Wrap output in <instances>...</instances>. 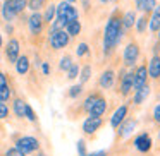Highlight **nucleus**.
Here are the masks:
<instances>
[{"label": "nucleus", "instance_id": "obj_1", "mask_svg": "<svg viewBox=\"0 0 160 156\" xmlns=\"http://www.w3.org/2000/svg\"><path fill=\"white\" fill-rule=\"evenodd\" d=\"M122 17L115 12V14L110 16V19L107 21V26H105L103 31V50L105 53H110L115 46L119 45L122 38Z\"/></svg>", "mask_w": 160, "mask_h": 156}, {"label": "nucleus", "instance_id": "obj_2", "mask_svg": "<svg viewBox=\"0 0 160 156\" xmlns=\"http://www.w3.org/2000/svg\"><path fill=\"white\" fill-rule=\"evenodd\" d=\"M74 19H79V12L78 9L74 7L72 4L62 0L59 5H55V19L50 22V31L52 29H60V28H66L67 22L74 21Z\"/></svg>", "mask_w": 160, "mask_h": 156}, {"label": "nucleus", "instance_id": "obj_3", "mask_svg": "<svg viewBox=\"0 0 160 156\" xmlns=\"http://www.w3.org/2000/svg\"><path fill=\"white\" fill-rule=\"evenodd\" d=\"M71 41V36L67 35V31L64 28L60 29H52L48 33V45L52 50H62L69 45Z\"/></svg>", "mask_w": 160, "mask_h": 156}, {"label": "nucleus", "instance_id": "obj_4", "mask_svg": "<svg viewBox=\"0 0 160 156\" xmlns=\"http://www.w3.org/2000/svg\"><path fill=\"white\" fill-rule=\"evenodd\" d=\"M14 144L24 154H31V153H36L40 149V141L36 137H31V135H19L14 141Z\"/></svg>", "mask_w": 160, "mask_h": 156}, {"label": "nucleus", "instance_id": "obj_5", "mask_svg": "<svg viewBox=\"0 0 160 156\" xmlns=\"http://www.w3.org/2000/svg\"><path fill=\"white\" fill-rule=\"evenodd\" d=\"M43 28H45V21H43V16L40 12H33L28 17V29L29 35L33 36H40L43 33Z\"/></svg>", "mask_w": 160, "mask_h": 156}, {"label": "nucleus", "instance_id": "obj_6", "mask_svg": "<svg viewBox=\"0 0 160 156\" xmlns=\"http://www.w3.org/2000/svg\"><path fill=\"white\" fill-rule=\"evenodd\" d=\"M138 57H139L138 43H129V45L124 48V55H122V59H124V65L126 67H132L136 64V60H138Z\"/></svg>", "mask_w": 160, "mask_h": 156}, {"label": "nucleus", "instance_id": "obj_7", "mask_svg": "<svg viewBox=\"0 0 160 156\" xmlns=\"http://www.w3.org/2000/svg\"><path fill=\"white\" fill-rule=\"evenodd\" d=\"M19 55H21V45L16 38H11L7 46H5V59H7L9 64H14Z\"/></svg>", "mask_w": 160, "mask_h": 156}, {"label": "nucleus", "instance_id": "obj_8", "mask_svg": "<svg viewBox=\"0 0 160 156\" xmlns=\"http://www.w3.org/2000/svg\"><path fill=\"white\" fill-rule=\"evenodd\" d=\"M146 84H148V70H146L145 65H139L132 72V87L139 89V87L146 86Z\"/></svg>", "mask_w": 160, "mask_h": 156}, {"label": "nucleus", "instance_id": "obj_9", "mask_svg": "<svg viewBox=\"0 0 160 156\" xmlns=\"http://www.w3.org/2000/svg\"><path fill=\"white\" fill-rule=\"evenodd\" d=\"M0 14L4 17L5 22H12L16 17H18V12L14 9V2L12 0H4V4L0 7Z\"/></svg>", "mask_w": 160, "mask_h": 156}, {"label": "nucleus", "instance_id": "obj_10", "mask_svg": "<svg viewBox=\"0 0 160 156\" xmlns=\"http://www.w3.org/2000/svg\"><path fill=\"white\" fill-rule=\"evenodd\" d=\"M134 148L141 153H148L152 149V137L146 132H141L139 135H136L134 139Z\"/></svg>", "mask_w": 160, "mask_h": 156}, {"label": "nucleus", "instance_id": "obj_11", "mask_svg": "<svg viewBox=\"0 0 160 156\" xmlns=\"http://www.w3.org/2000/svg\"><path fill=\"white\" fill-rule=\"evenodd\" d=\"M11 96H12V89L7 81V74L0 70V101H9Z\"/></svg>", "mask_w": 160, "mask_h": 156}, {"label": "nucleus", "instance_id": "obj_12", "mask_svg": "<svg viewBox=\"0 0 160 156\" xmlns=\"http://www.w3.org/2000/svg\"><path fill=\"white\" fill-rule=\"evenodd\" d=\"M102 124H103V120H102L100 117H88L83 124L84 134H95V132L102 127Z\"/></svg>", "mask_w": 160, "mask_h": 156}, {"label": "nucleus", "instance_id": "obj_13", "mask_svg": "<svg viewBox=\"0 0 160 156\" xmlns=\"http://www.w3.org/2000/svg\"><path fill=\"white\" fill-rule=\"evenodd\" d=\"M105 110H107V101H105V98L98 96L95 100V103L91 105V108L88 110V113H90V117H102L105 113Z\"/></svg>", "mask_w": 160, "mask_h": 156}, {"label": "nucleus", "instance_id": "obj_14", "mask_svg": "<svg viewBox=\"0 0 160 156\" xmlns=\"http://www.w3.org/2000/svg\"><path fill=\"white\" fill-rule=\"evenodd\" d=\"M119 81H121V86H119L121 94L122 96H128L132 89V72H124L119 77Z\"/></svg>", "mask_w": 160, "mask_h": 156}, {"label": "nucleus", "instance_id": "obj_15", "mask_svg": "<svg viewBox=\"0 0 160 156\" xmlns=\"http://www.w3.org/2000/svg\"><path fill=\"white\" fill-rule=\"evenodd\" d=\"M126 115H128V105H122V106H119L117 110L114 111V115H112V118H110V125L114 129H117L119 125L126 120Z\"/></svg>", "mask_w": 160, "mask_h": 156}, {"label": "nucleus", "instance_id": "obj_16", "mask_svg": "<svg viewBox=\"0 0 160 156\" xmlns=\"http://www.w3.org/2000/svg\"><path fill=\"white\" fill-rule=\"evenodd\" d=\"M14 65H16V72H18L19 76H26V74L29 72L31 62H29V59L26 55H19L18 60L14 62Z\"/></svg>", "mask_w": 160, "mask_h": 156}, {"label": "nucleus", "instance_id": "obj_17", "mask_svg": "<svg viewBox=\"0 0 160 156\" xmlns=\"http://www.w3.org/2000/svg\"><path fill=\"white\" fill-rule=\"evenodd\" d=\"M148 77L152 79H160V57L155 55L148 64Z\"/></svg>", "mask_w": 160, "mask_h": 156}, {"label": "nucleus", "instance_id": "obj_18", "mask_svg": "<svg viewBox=\"0 0 160 156\" xmlns=\"http://www.w3.org/2000/svg\"><path fill=\"white\" fill-rule=\"evenodd\" d=\"M148 26L153 33L158 31V28H160V5H155V9L152 11V17H148Z\"/></svg>", "mask_w": 160, "mask_h": 156}, {"label": "nucleus", "instance_id": "obj_19", "mask_svg": "<svg viewBox=\"0 0 160 156\" xmlns=\"http://www.w3.org/2000/svg\"><path fill=\"white\" fill-rule=\"evenodd\" d=\"M114 79H115V72L110 70V69H107L100 76V86L103 87V89H108V87L114 86Z\"/></svg>", "mask_w": 160, "mask_h": 156}, {"label": "nucleus", "instance_id": "obj_20", "mask_svg": "<svg viewBox=\"0 0 160 156\" xmlns=\"http://www.w3.org/2000/svg\"><path fill=\"white\" fill-rule=\"evenodd\" d=\"M26 101L22 98H14V103H12V111L18 118H24V111H26Z\"/></svg>", "mask_w": 160, "mask_h": 156}, {"label": "nucleus", "instance_id": "obj_21", "mask_svg": "<svg viewBox=\"0 0 160 156\" xmlns=\"http://www.w3.org/2000/svg\"><path fill=\"white\" fill-rule=\"evenodd\" d=\"M134 24H136V14H134V11L126 12V14L122 16V29H124V31H129V29H131Z\"/></svg>", "mask_w": 160, "mask_h": 156}, {"label": "nucleus", "instance_id": "obj_22", "mask_svg": "<svg viewBox=\"0 0 160 156\" xmlns=\"http://www.w3.org/2000/svg\"><path fill=\"white\" fill-rule=\"evenodd\" d=\"M148 96H150V86L146 84V86L136 89V94H134V98H132V101H134L136 105H141L143 101H146V98H148Z\"/></svg>", "mask_w": 160, "mask_h": 156}, {"label": "nucleus", "instance_id": "obj_23", "mask_svg": "<svg viewBox=\"0 0 160 156\" xmlns=\"http://www.w3.org/2000/svg\"><path fill=\"white\" fill-rule=\"evenodd\" d=\"M64 29L67 31V35H69V36H78L81 33V22H79V19H74V21L67 22Z\"/></svg>", "mask_w": 160, "mask_h": 156}, {"label": "nucleus", "instance_id": "obj_24", "mask_svg": "<svg viewBox=\"0 0 160 156\" xmlns=\"http://www.w3.org/2000/svg\"><path fill=\"white\" fill-rule=\"evenodd\" d=\"M43 21L45 24H50V22L55 19V4H50V5H45V12H43Z\"/></svg>", "mask_w": 160, "mask_h": 156}, {"label": "nucleus", "instance_id": "obj_25", "mask_svg": "<svg viewBox=\"0 0 160 156\" xmlns=\"http://www.w3.org/2000/svg\"><path fill=\"white\" fill-rule=\"evenodd\" d=\"M47 5V0H28V9L33 12H40Z\"/></svg>", "mask_w": 160, "mask_h": 156}, {"label": "nucleus", "instance_id": "obj_26", "mask_svg": "<svg viewBox=\"0 0 160 156\" xmlns=\"http://www.w3.org/2000/svg\"><path fill=\"white\" fill-rule=\"evenodd\" d=\"M66 72H67V79H69V81H74L78 76H79V65L72 62V65H71L69 69L66 70Z\"/></svg>", "mask_w": 160, "mask_h": 156}, {"label": "nucleus", "instance_id": "obj_27", "mask_svg": "<svg viewBox=\"0 0 160 156\" xmlns=\"http://www.w3.org/2000/svg\"><path fill=\"white\" fill-rule=\"evenodd\" d=\"M146 26H148V14H145L143 17H139L138 21H136V29H138V33H145Z\"/></svg>", "mask_w": 160, "mask_h": 156}, {"label": "nucleus", "instance_id": "obj_28", "mask_svg": "<svg viewBox=\"0 0 160 156\" xmlns=\"http://www.w3.org/2000/svg\"><path fill=\"white\" fill-rule=\"evenodd\" d=\"M81 93H83V84H76V86H71V87H69V91H67V96L74 100V98H78Z\"/></svg>", "mask_w": 160, "mask_h": 156}, {"label": "nucleus", "instance_id": "obj_29", "mask_svg": "<svg viewBox=\"0 0 160 156\" xmlns=\"http://www.w3.org/2000/svg\"><path fill=\"white\" fill-rule=\"evenodd\" d=\"M12 2H14V9H16V12H18V16L22 14V12L28 9V0H12Z\"/></svg>", "mask_w": 160, "mask_h": 156}, {"label": "nucleus", "instance_id": "obj_30", "mask_svg": "<svg viewBox=\"0 0 160 156\" xmlns=\"http://www.w3.org/2000/svg\"><path fill=\"white\" fill-rule=\"evenodd\" d=\"M90 77H91V65H84L83 70H81V74H79L81 84L88 83V81H90Z\"/></svg>", "mask_w": 160, "mask_h": 156}, {"label": "nucleus", "instance_id": "obj_31", "mask_svg": "<svg viewBox=\"0 0 160 156\" xmlns=\"http://www.w3.org/2000/svg\"><path fill=\"white\" fill-rule=\"evenodd\" d=\"M71 65H72V57H71V55H64L62 59H60L59 69H60V70H67Z\"/></svg>", "mask_w": 160, "mask_h": 156}, {"label": "nucleus", "instance_id": "obj_32", "mask_svg": "<svg viewBox=\"0 0 160 156\" xmlns=\"http://www.w3.org/2000/svg\"><path fill=\"white\" fill-rule=\"evenodd\" d=\"M131 129H134V122L132 120H128L124 124V122H122L121 125H119V134H128V132H131Z\"/></svg>", "mask_w": 160, "mask_h": 156}, {"label": "nucleus", "instance_id": "obj_33", "mask_svg": "<svg viewBox=\"0 0 160 156\" xmlns=\"http://www.w3.org/2000/svg\"><path fill=\"white\" fill-rule=\"evenodd\" d=\"M24 118H28L29 122H33V124H36V120H38V117H36L35 110H33L29 105H26V111H24Z\"/></svg>", "mask_w": 160, "mask_h": 156}, {"label": "nucleus", "instance_id": "obj_34", "mask_svg": "<svg viewBox=\"0 0 160 156\" xmlns=\"http://www.w3.org/2000/svg\"><path fill=\"white\" fill-rule=\"evenodd\" d=\"M157 5V0H145V4H143V12L145 14H150V12L155 9Z\"/></svg>", "mask_w": 160, "mask_h": 156}, {"label": "nucleus", "instance_id": "obj_35", "mask_svg": "<svg viewBox=\"0 0 160 156\" xmlns=\"http://www.w3.org/2000/svg\"><path fill=\"white\" fill-rule=\"evenodd\" d=\"M9 106H7V103L5 101H0V120H4V118H7L9 117Z\"/></svg>", "mask_w": 160, "mask_h": 156}, {"label": "nucleus", "instance_id": "obj_36", "mask_svg": "<svg viewBox=\"0 0 160 156\" xmlns=\"http://www.w3.org/2000/svg\"><path fill=\"white\" fill-rule=\"evenodd\" d=\"M76 53H78V57H84V55H88V53H90V46H88L86 43H81V45L76 48Z\"/></svg>", "mask_w": 160, "mask_h": 156}, {"label": "nucleus", "instance_id": "obj_37", "mask_svg": "<svg viewBox=\"0 0 160 156\" xmlns=\"http://www.w3.org/2000/svg\"><path fill=\"white\" fill-rule=\"evenodd\" d=\"M97 98H98V94H90V96H88L86 98V100H84V105H83V108H84V110H90V108H91V105H93L95 103V100H97Z\"/></svg>", "mask_w": 160, "mask_h": 156}, {"label": "nucleus", "instance_id": "obj_38", "mask_svg": "<svg viewBox=\"0 0 160 156\" xmlns=\"http://www.w3.org/2000/svg\"><path fill=\"white\" fill-rule=\"evenodd\" d=\"M78 154H79V156H86L88 154V153H86V142H84L83 139L78 141Z\"/></svg>", "mask_w": 160, "mask_h": 156}, {"label": "nucleus", "instance_id": "obj_39", "mask_svg": "<svg viewBox=\"0 0 160 156\" xmlns=\"http://www.w3.org/2000/svg\"><path fill=\"white\" fill-rule=\"evenodd\" d=\"M5 156H26V154L22 151H19L18 148H11V149L5 151Z\"/></svg>", "mask_w": 160, "mask_h": 156}, {"label": "nucleus", "instance_id": "obj_40", "mask_svg": "<svg viewBox=\"0 0 160 156\" xmlns=\"http://www.w3.org/2000/svg\"><path fill=\"white\" fill-rule=\"evenodd\" d=\"M153 120H155L157 124H160V105H157L155 110H153Z\"/></svg>", "mask_w": 160, "mask_h": 156}, {"label": "nucleus", "instance_id": "obj_41", "mask_svg": "<svg viewBox=\"0 0 160 156\" xmlns=\"http://www.w3.org/2000/svg\"><path fill=\"white\" fill-rule=\"evenodd\" d=\"M86 156H107V151H95V153H90Z\"/></svg>", "mask_w": 160, "mask_h": 156}, {"label": "nucleus", "instance_id": "obj_42", "mask_svg": "<svg viewBox=\"0 0 160 156\" xmlns=\"http://www.w3.org/2000/svg\"><path fill=\"white\" fill-rule=\"evenodd\" d=\"M134 4H136V9H138V11H143V4H145V0H134Z\"/></svg>", "mask_w": 160, "mask_h": 156}, {"label": "nucleus", "instance_id": "obj_43", "mask_svg": "<svg viewBox=\"0 0 160 156\" xmlns=\"http://www.w3.org/2000/svg\"><path fill=\"white\" fill-rule=\"evenodd\" d=\"M5 31H7L9 35H12V33H14V28H12L11 22H7V26H5Z\"/></svg>", "mask_w": 160, "mask_h": 156}, {"label": "nucleus", "instance_id": "obj_44", "mask_svg": "<svg viewBox=\"0 0 160 156\" xmlns=\"http://www.w3.org/2000/svg\"><path fill=\"white\" fill-rule=\"evenodd\" d=\"M42 69H43V74H48L50 72V65H48V64H43Z\"/></svg>", "mask_w": 160, "mask_h": 156}, {"label": "nucleus", "instance_id": "obj_45", "mask_svg": "<svg viewBox=\"0 0 160 156\" xmlns=\"http://www.w3.org/2000/svg\"><path fill=\"white\" fill-rule=\"evenodd\" d=\"M81 2H83V7L88 11V9H90V0H81Z\"/></svg>", "mask_w": 160, "mask_h": 156}, {"label": "nucleus", "instance_id": "obj_46", "mask_svg": "<svg viewBox=\"0 0 160 156\" xmlns=\"http://www.w3.org/2000/svg\"><path fill=\"white\" fill-rule=\"evenodd\" d=\"M35 156H47V154H45V153H43V151H40V149H38V151L35 153Z\"/></svg>", "mask_w": 160, "mask_h": 156}, {"label": "nucleus", "instance_id": "obj_47", "mask_svg": "<svg viewBox=\"0 0 160 156\" xmlns=\"http://www.w3.org/2000/svg\"><path fill=\"white\" fill-rule=\"evenodd\" d=\"M102 4H110V2H115V0H100Z\"/></svg>", "mask_w": 160, "mask_h": 156}, {"label": "nucleus", "instance_id": "obj_48", "mask_svg": "<svg viewBox=\"0 0 160 156\" xmlns=\"http://www.w3.org/2000/svg\"><path fill=\"white\" fill-rule=\"evenodd\" d=\"M66 2H69V4H74V2H78V0H66Z\"/></svg>", "mask_w": 160, "mask_h": 156}, {"label": "nucleus", "instance_id": "obj_49", "mask_svg": "<svg viewBox=\"0 0 160 156\" xmlns=\"http://www.w3.org/2000/svg\"><path fill=\"white\" fill-rule=\"evenodd\" d=\"M157 33H158L157 36H158V43H160V28H158V31H157Z\"/></svg>", "mask_w": 160, "mask_h": 156}, {"label": "nucleus", "instance_id": "obj_50", "mask_svg": "<svg viewBox=\"0 0 160 156\" xmlns=\"http://www.w3.org/2000/svg\"><path fill=\"white\" fill-rule=\"evenodd\" d=\"M2 43H4V41H2V35H0V48H2Z\"/></svg>", "mask_w": 160, "mask_h": 156}, {"label": "nucleus", "instance_id": "obj_51", "mask_svg": "<svg viewBox=\"0 0 160 156\" xmlns=\"http://www.w3.org/2000/svg\"><path fill=\"white\" fill-rule=\"evenodd\" d=\"M158 146H160V130H158Z\"/></svg>", "mask_w": 160, "mask_h": 156}, {"label": "nucleus", "instance_id": "obj_52", "mask_svg": "<svg viewBox=\"0 0 160 156\" xmlns=\"http://www.w3.org/2000/svg\"><path fill=\"white\" fill-rule=\"evenodd\" d=\"M0 7H2V4H0Z\"/></svg>", "mask_w": 160, "mask_h": 156}]
</instances>
